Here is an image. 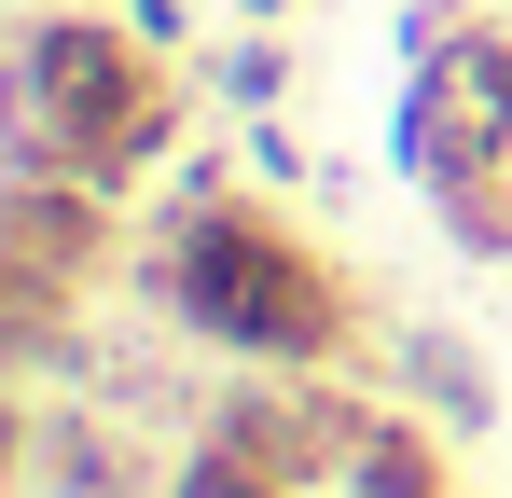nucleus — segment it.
<instances>
[{
	"instance_id": "obj_1",
	"label": "nucleus",
	"mask_w": 512,
	"mask_h": 498,
	"mask_svg": "<svg viewBox=\"0 0 512 498\" xmlns=\"http://www.w3.org/2000/svg\"><path fill=\"white\" fill-rule=\"evenodd\" d=\"M125 291L222 374H374V332H388V305L236 153H180L167 208L125 249Z\"/></svg>"
},
{
	"instance_id": "obj_2",
	"label": "nucleus",
	"mask_w": 512,
	"mask_h": 498,
	"mask_svg": "<svg viewBox=\"0 0 512 498\" xmlns=\"http://www.w3.org/2000/svg\"><path fill=\"white\" fill-rule=\"evenodd\" d=\"M208 83H180V56H153L125 28V0H28L14 14V153L0 180H97L139 194L180 153Z\"/></svg>"
},
{
	"instance_id": "obj_3",
	"label": "nucleus",
	"mask_w": 512,
	"mask_h": 498,
	"mask_svg": "<svg viewBox=\"0 0 512 498\" xmlns=\"http://www.w3.org/2000/svg\"><path fill=\"white\" fill-rule=\"evenodd\" d=\"M388 153L429 208L512 180V14L499 0H416L402 14V111Z\"/></svg>"
},
{
	"instance_id": "obj_4",
	"label": "nucleus",
	"mask_w": 512,
	"mask_h": 498,
	"mask_svg": "<svg viewBox=\"0 0 512 498\" xmlns=\"http://www.w3.org/2000/svg\"><path fill=\"white\" fill-rule=\"evenodd\" d=\"M14 443H28V485L42 498H153L167 485V457H139L97 388H28V429Z\"/></svg>"
},
{
	"instance_id": "obj_5",
	"label": "nucleus",
	"mask_w": 512,
	"mask_h": 498,
	"mask_svg": "<svg viewBox=\"0 0 512 498\" xmlns=\"http://www.w3.org/2000/svg\"><path fill=\"white\" fill-rule=\"evenodd\" d=\"M374 388H388V402H416L429 429H457V443H485V429H499V374H485V346H471V332H443V319H388V332H374Z\"/></svg>"
},
{
	"instance_id": "obj_6",
	"label": "nucleus",
	"mask_w": 512,
	"mask_h": 498,
	"mask_svg": "<svg viewBox=\"0 0 512 498\" xmlns=\"http://www.w3.org/2000/svg\"><path fill=\"white\" fill-rule=\"evenodd\" d=\"M457 429H429L416 402H388L374 374H360V429H346V471H333V498H471L457 485Z\"/></svg>"
},
{
	"instance_id": "obj_7",
	"label": "nucleus",
	"mask_w": 512,
	"mask_h": 498,
	"mask_svg": "<svg viewBox=\"0 0 512 498\" xmlns=\"http://www.w3.org/2000/svg\"><path fill=\"white\" fill-rule=\"evenodd\" d=\"M208 111H236V125H263L277 97H291V28H236V42H208Z\"/></svg>"
},
{
	"instance_id": "obj_8",
	"label": "nucleus",
	"mask_w": 512,
	"mask_h": 498,
	"mask_svg": "<svg viewBox=\"0 0 512 498\" xmlns=\"http://www.w3.org/2000/svg\"><path fill=\"white\" fill-rule=\"evenodd\" d=\"M153 498H319V485H291V471H263V457H236V443L180 429V443H167V485H153Z\"/></svg>"
},
{
	"instance_id": "obj_9",
	"label": "nucleus",
	"mask_w": 512,
	"mask_h": 498,
	"mask_svg": "<svg viewBox=\"0 0 512 498\" xmlns=\"http://www.w3.org/2000/svg\"><path fill=\"white\" fill-rule=\"evenodd\" d=\"M443 236L471 249V263H512V180H499V194H457V208H443Z\"/></svg>"
},
{
	"instance_id": "obj_10",
	"label": "nucleus",
	"mask_w": 512,
	"mask_h": 498,
	"mask_svg": "<svg viewBox=\"0 0 512 498\" xmlns=\"http://www.w3.org/2000/svg\"><path fill=\"white\" fill-rule=\"evenodd\" d=\"M236 166H250L263 194H291V180H305V139H291V125L263 111V125H236Z\"/></svg>"
},
{
	"instance_id": "obj_11",
	"label": "nucleus",
	"mask_w": 512,
	"mask_h": 498,
	"mask_svg": "<svg viewBox=\"0 0 512 498\" xmlns=\"http://www.w3.org/2000/svg\"><path fill=\"white\" fill-rule=\"evenodd\" d=\"M125 28H139L153 56H194V0H125Z\"/></svg>"
},
{
	"instance_id": "obj_12",
	"label": "nucleus",
	"mask_w": 512,
	"mask_h": 498,
	"mask_svg": "<svg viewBox=\"0 0 512 498\" xmlns=\"http://www.w3.org/2000/svg\"><path fill=\"white\" fill-rule=\"evenodd\" d=\"M236 28H291V0H236Z\"/></svg>"
},
{
	"instance_id": "obj_13",
	"label": "nucleus",
	"mask_w": 512,
	"mask_h": 498,
	"mask_svg": "<svg viewBox=\"0 0 512 498\" xmlns=\"http://www.w3.org/2000/svg\"><path fill=\"white\" fill-rule=\"evenodd\" d=\"M499 14H512V0H499Z\"/></svg>"
}]
</instances>
